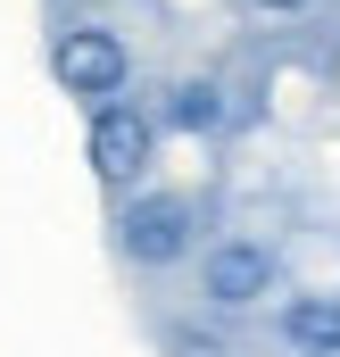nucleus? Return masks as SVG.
<instances>
[{
  "instance_id": "nucleus-1",
  "label": "nucleus",
  "mask_w": 340,
  "mask_h": 357,
  "mask_svg": "<svg viewBox=\"0 0 340 357\" xmlns=\"http://www.w3.org/2000/svg\"><path fill=\"white\" fill-rule=\"evenodd\" d=\"M108 233H116V258L141 274H167L183 258H199L208 241V216H199V199L191 191H167V183H150V191H125L116 199V216H108Z\"/></svg>"
},
{
  "instance_id": "nucleus-2",
  "label": "nucleus",
  "mask_w": 340,
  "mask_h": 357,
  "mask_svg": "<svg viewBox=\"0 0 340 357\" xmlns=\"http://www.w3.org/2000/svg\"><path fill=\"white\" fill-rule=\"evenodd\" d=\"M50 75H59L67 100L108 108V100H125V84H133V42H125L116 25L84 17V25H67V33L50 42Z\"/></svg>"
},
{
  "instance_id": "nucleus-4",
  "label": "nucleus",
  "mask_w": 340,
  "mask_h": 357,
  "mask_svg": "<svg viewBox=\"0 0 340 357\" xmlns=\"http://www.w3.org/2000/svg\"><path fill=\"white\" fill-rule=\"evenodd\" d=\"M84 158H91V175H100V191H116V199L141 191L150 167H158V116L133 108V100L91 108V116H84Z\"/></svg>"
},
{
  "instance_id": "nucleus-5",
  "label": "nucleus",
  "mask_w": 340,
  "mask_h": 357,
  "mask_svg": "<svg viewBox=\"0 0 340 357\" xmlns=\"http://www.w3.org/2000/svg\"><path fill=\"white\" fill-rule=\"evenodd\" d=\"M224 125H233V91L216 84V75H183V84L158 91V133L208 142V133H224Z\"/></svg>"
},
{
  "instance_id": "nucleus-3",
  "label": "nucleus",
  "mask_w": 340,
  "mask_h": 357,
  "mask_svg": "<svg viewBox=\"0 0 340 357\" xmlns=\"http://www.w3.org/2000/svg\"><path fill=\"white\" fill-rule=\"evenodd\" d=\"M274 282H282V258H274L265 233H216L199 250V299H208V316H249V307L274 299Z\"/></svg>"
},
{
  "instance_id": "nucleus-6",
  "label": "nucleus",
  "mask_w": 340,
  "mask_h": 357,
  "mask_svg": "<svg viewBox=\"0 0 340 357\" xmlns=\"http://www.w3.org/2000/svg\"><path fill=\"white\" fill-rule=\"evenodd\" d=\"M274 333H282L291 357H340V291H299V299H282Z\"/></svg>"
},
{
  "instance_id": "nucleus-7",
  "label": "nucleus",
  "mask_w": 340,
  "mask_h": 357,
  "mask_svg": "<svg viewBox=\"0 0 340 357\" xmlns=\"http://www.w3.org/2000/svg\"><path fill=\"white\" fill-rule=\"evenodd\" d=\"M249 8H265V17H299V8H316V0H249Z\"/></svg>"
}]
</instances>
